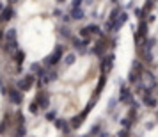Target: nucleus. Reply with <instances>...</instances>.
Listing matches in <instances>:
<instances>
[{"mask_svg": "<svg viewBox=\"0 0 158 137\" xmlns=\"http://www.w3.org/2000/svg\"><path fill=\"white\" fill-rule=\"evenodd\" d=\"M144 101H146V105H149V107H155V105H156L155 98H153V96H148V94L144 96Z\"/></svg>", "mask_w": 158, "mask_h": 137, "instance_id": "obj_7", "label": "nucleus"}, {"mask_svg": "<svg viewBox=\"0 0 158 137\" xmlns=\"http://www.w3.org/2000/svg\"><path fill=\"white\" fill-rule=\"evenodd\" d=\"M11 2H15V0H11Z\"/></svg>", "mask_w": 158, "mask_h": 137, "instance_id": "obj_10", "label": "nucleus"}, {"mask_svg": "<svg viewBox=\"0 0 158 137\" xmlns=\"http://www.w3.org/2000/svg\"><path fill=\"white\" fill-rule=\"evenodd\" d=\"M142 37H146V23H140V30L137 34V39H142Z\"/></svg>", "mask_w": 158, "mask_h": 137, "instance_id": "obj_8", "label": "nucleus"}, {"mask_svg": "<svg viewBox=\"0 0 158 137\" xmlns=\"http://www.w3.org/2000/svg\"><path fill=\"white\" fill-rule=\"evenodd\" d=\"M9 98L15 101V103H20L22 101V96H20V93L16 89H9Z\"/></svg>", "mask_w": 158, "mask_h": 137, "instance_id": "obj_4", "label": "nucleus"}, {"mask_svg": "<svg viewBox=\"0 0 158 137\" xmlns=\"http://www.w3.org/2000/svg\"><path fill=\"white\" fill-rule=\"evenodd\" d=\"M11 121V116H6V119L0 123V134H4L6 132V128H7V123Z\"/></svg>", "mask_w": 158, "mask_h": 137, "instance_id": "obj_6", "label": "nucleus"}, {"mask_svg": "<svg viewBox=\"0 0 158 137\" xmlns=\"http://www.w3.org/2000/svg\"><path fill=\"white\" fill-rule=\"evenodd\" d=\"M60 57H62V48H57V50L50 55V57L46 59V64H57Z\"/></svg>", "mask_w": 158, "mask_h": 137, "instance_id": "obj_2", "label": "nucleus"}, {"mask_svg": "<svg viewBox=\"0 0 158 137\" xmlns=\"http://www.w3.org/2000/svg\"><path fill=\"white\" fill-rule=\"evenodd\" d=\"M32 84H34V77H32V75H27V77L20 82V91H29Z\"/></svg>", "mask_w": 158, "mask_h": 137, "instance_id": "obj_1", "label": "nucleus"}, {"mask_svg": "<svg viewBox=\"0 0 158 137\" xmlns=\"http://www.w3.org/2000/svg\"><path fill=\"white\" fill-rule=\"evenodd\" d=\"M15 59H16V62H18V64H22L23 59H25V54H23L22 50H18V52H16V55H15Z\"/></svg>", "mask_w": 158, "mask_h": 137, "instance_id": "obj_9", "label": "nucleus"}, {"mask_svg": "<svg viewBox=\"0 0 158 137\" xmlns=\"http://www.w3.org/2000/svg\"><path fill=\"white\" fill-rule=\"evenodd\" d=\"M11 16H13V11L7 7V9H4V13H2V16H0V20H2V22H9Z\"/></svg>", "mask_w": 158, "mask_h": 137, "instance_id": "obj_5", "label": "nucleus"}, {"mask_svg": "<svg viewBox=\"0 0 158 137\" xmlns=\"http://www.w3.org/2000/svg\"><path fill=\"white\" fill-rule=\"evenodd\" d=\"M84 37H87V36H91V34H98V27H94V25H91V27H85V29L80 32Z\"/></svg>", "mask_w": 158, "mask_h": 137, "instance_id": "obj_3", "label": "nucleus"}]
</instances>
